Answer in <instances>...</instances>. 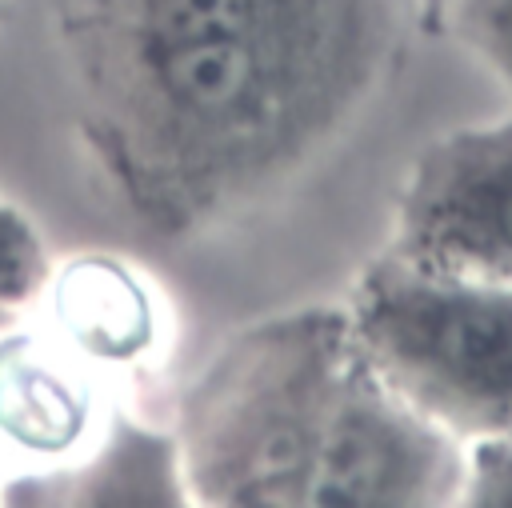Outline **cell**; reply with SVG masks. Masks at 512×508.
<instances>
[{"label":"cell","mask_w":512,"mask_h":508,"mask_svg":"<svg viewBox=\"0 0 512 508\" xmlns=\"http://www.w3.org/2000/svg\"><path fill=\"white\" fill-rule=\"evenodd\" d=\"M452 508H512V432L468 444Z\"/></svg>","instance_id":"cell-10"},{"label":"cell","mask_w":512,"mask_h":508,"mask_svg":"<svg viewBox=\"0 0 512 508\" xmlns=\"http://www.w3.org/2000/svg\"><path fill=\"white\" fill-rule=\"evenodd\" d=\"M344 308L372 368L436 428L460 444L512 432V284L380 252Z\"/></svg>","instance_id":"cell-3"},{"label":"cell","mask_w":512,"mask_h":508,"mask_svg":"<svg viewBox=\"0 0 512 508\" xmlns=\"http://www.w3.org/2000/svg\"><path fill=\"white\" fill-rule=\"evenodd\" d=\"M384 252L512 284V112L444 132L412 160Z\"/></svg>","instance_id":"cell-4"},{"label":"cell","mask_w":512,"mask_h":508,"mask_svg":"<svg viewBox=\"0 0 512 508\" xmlns=\"http://www.w3.org/2000/svg\"><path fill=\"white\" fill-rule=\"evenodd\" d=\"M432 24L448 28L512 96V0H440Z\"/></svg>","instance_id":"cell-8"},{"label":"cell","mask_w":512,"mask_h":508,"mask_svg":"<svg viewBox=\"0 0 512 508\" xmlns=\"http://www.w3.org/2000/svg\"><path fill=\"white\" fill-rule=\"evenodd\" d=\"M0 16H4V0H0Z\"/></svg>","instance_id":"cell-13"},{"label":"cell","mask_w":512,"mask_h":508,"mask_svg":"<svg viewBox=\"0 0 512 508\" xmlns=\"http://www.w3.org/2000/svg\"><path fill=\"white\" fill-rule=\"evenodd\" d=\"M0 508H200L180 476L168 424L112 412L100 440L44 468H20L0 484Z\"/></svg>","instance_id":"cell-7"},{"label":"cell","mask_w":512,"mask_h":508,"mask_svg":"<svg viewBox=\"0 0 512 508\" xmlns=\"http://www.w3.org/2000/svg\"><path fill=\"white\" fill-rule=\"evenodd\" d=\"M436 4H440V0H420V8H424V24H432V16H436Z\"/></svg>","instance_id":"cell-11"},{"label":"cell","mask_w":512,"mask_h":508,"mask_svg":"<svg viewBox=\"0 0 512 508\" xmlns=\"http://www.w3.org/2000/svg\"><path fill=\"white\" fill-rule=\"evenodd\" d=\"M420 0H52L80 152L156 240L276 200L372 108Z\"/></svg>","instance_id":"cell-1"},{"label":"cell","mask_w":512,"mask_h":508,"mask_svg":"<svg viewBox=\"0 0 512 508\" xmlns=\"http://www.w3.org/2000/svg\"><path fill=\"white\" fill-rule=\"evenodd\" d=\"M12 316H20V312H4V308H0V328H4V324H8Z\"/></svg>","instance_id":"cell-12"},{"label":"cell","mask_w":512,"mask_h":508,"mask_svg":"<svg viewBox=\"0 0 512 508\" xmlns=\"http://www.w3.org/2000/svg\"><path fill=\"white\" fill-rule=\"evenodd\" d=\"M48 272H52V260L36 224L0 196V308L4 312L32 308Z\"/></svg>","instance_id":"cell-9"},{"label":"cell","mask_w":512,"mask_h":508,"mask_svg":"<svg viewBox=\"0 0 512 508\" xmlns=\"http://www.w3.org/2000/svg\"><path fill=\"white\" fill-rule=\"evenodd\" d=\"M40 324L108 380H132L172 356V308L164 288L108 252L52 264L36 304Z\"/></svg>","instance_id":"cell-5"},{"label":"cell","mask_w":512,"mask_h":508,"mask_svg":"<svg viewBox=\"0 0 512 508\" xmlns=\"http://www.w3.org/2000/svg\"><path fill=\"white\" fill-rule=\"evenodd\" d=\"M0 484H4V476H0Z\"/></svg>","instance_id":"cell-14"},{"label":"cell","mask_w":512,"mask_h":508,"mask_svg":"<svg viewBox=\"0 0 512 508\" xmlns=\"http://www.w3.org/2000/svg\"><path fill=\"white\" fill-rule=\"evenodd\" d=\"M168 432L200 508H452L468 456L372 368L344 304L228 332Z\"/></svg>","instance_id":"cell-2"},{"label":"cell","mask_w":512,"mask_h":508,"mask_svg":"<svg viewBox=\"0 0 512 508\" xmlns=\"http://www.w3.org/2000/svg\"><path fill=\"white\" fill-rule=\"evenodd\" d=\"M116 380L64 348L40 320L0 328V444L24 468L64 464L108 428Z\"/></svg>","instance_id":"cell-6"}]
</instances>
